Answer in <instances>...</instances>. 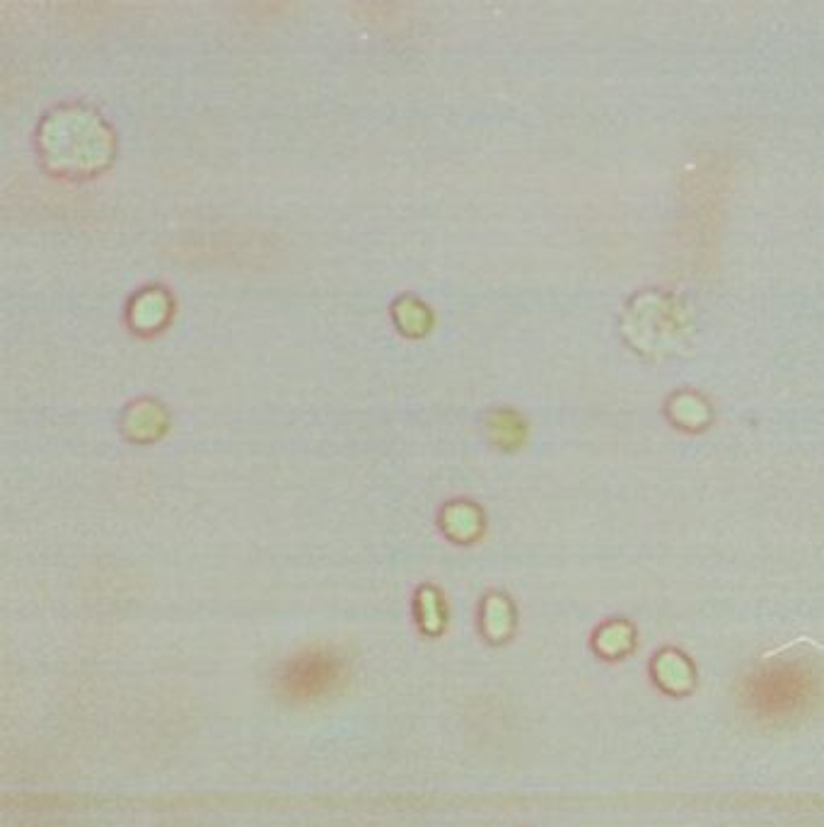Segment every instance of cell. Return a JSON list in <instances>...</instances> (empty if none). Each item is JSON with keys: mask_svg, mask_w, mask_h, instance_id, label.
<instances>
[{"mask_svg": "<svg viewBox=\"0 0 824 827\" xmlns=\"http://www.w3.org/2000/svg\"><path fill=\"white\" fill-rule=\"evenodd\" d=\"M670 419L675 421L677 426H682V429L696 431V429H701V426L709 424L711 416H709V407H706V402H701L696 395H687V392H682V395H677L670 402Z\"/></svg>", "mask_w": 824, "mask_h": 827, "instance_id": "obj_7", "label": "cell"}, {"mask_svg": "<svg viewBox=\"0 0 824 827\" xmlns=\"http://www.w3.org/2000/svg\"><path fill=\"white\" fill-rule=\"evenodd\" d=\"M822 697V682L815 668L793 661H771L754 668L740 687L742 709L759 724L786 726L805 719Z\"/></svg>", "mask_w": 824, "mask_h": 827, "instance_id": "obj_1", "label": "cell"}, {"mask_svg": "<svg viewBox=\"0 0 824 827\" xmlns=\"http://www.w3.org/2000/svg\"><path fill=\"white\" fill-rule=\"evenodd\" d=\"M636 646V629L631 622L612 620L602 627H597L593 634V649L605 661H619L629 656Z\"/></svg>", "mask_w": 824, "mask_h": 827, "instance_id": "obj_4", "label": "cell"}, {"mask_svg": "<svg viewBox=\"0 0 824 827\" xmlns=\"http://www.w3.org/2000/svg\"><path fill=\"white\" fill-rule=\"evenodd\" d=\"M416 620H419L421 632L426 634H440L445 627V620H448V612H445L443 598L435 588H421L416 593Z\"/></svg>", "mask_w": 824, "mask_h": 827, "instance_id": "obj_6", "label": "cell"}, {"mask_svg": "<svg viewBox=\"0 0 824 827\" xmlns=\"http://www.w3.org/2000/svg\"><path fill=\"white\" fill-rule=\"evenodd\" d=\"M462 513H464L462 503L448 511V535H452L460 542H469L479 535L481 518H479L477 508H472V506H469L467 516H462Z\"/></svg>", "mask_w": 824, "mask_h": 827, "instance_id": "obj_9", "label": "cell"}, {"mask_svg": "<svg viewBox=\"0 0 824 827\" xmlns=\"http://www.w3.org/2000/svg\"><path fill=\"white\" fill-rule=\"evenodd\" d=\"M653 682L667 695L682 697L694 690L696 670L692 661L677 649H660L651 663Z\"/></svg>", "mask_w": 824, "mask_h": 827, "instance_id": "obj_3", "label": "cell"}, {"mask_svg": "<svg viewBox=\"0 0 824 827\" xmlns=\"http://www.w3.org/2000/svg\"><path fill=\"white\" fill-rule=\"evenodd\" d=\"M348 682V661L336 649H305L278 670L276 690L290 702H317L341 692Z\"/></svg>", "mask_w": 824, "mask_h": 827, "instance_id": "obj_2", "label": "cell"}, {"mask_svg": "<svg viewBox=\"0 0 824 827\" xmlns=\"http://www.w3.org/2000/svg\"><path fill=\"white\" fill-rule=\"evenodd\" d=\"M491 433L493 441L503 445V448H518L522 438H525V424L518 419V414L498 412L491 419Z\"/></svg>", "mask_w": 824, "mask_h": 827, "instance_id": "obj_8", "label": "cell"}, {"mask_svg": "<svg viewBox=\"0 0 824 827\" xmlns=\"http://www.w3.org/2000/svg\"><path fill=\"white\" fill-rule=\"evenodd\" d=\"M515 627V610L513 603L501 593H491L481 605V632L493 644H501L513 634Z\"/></svg>", "mask_w": 824, "mask_h": 827, "instance_id": "obj_5", "label": "cell"}]
</instances>
